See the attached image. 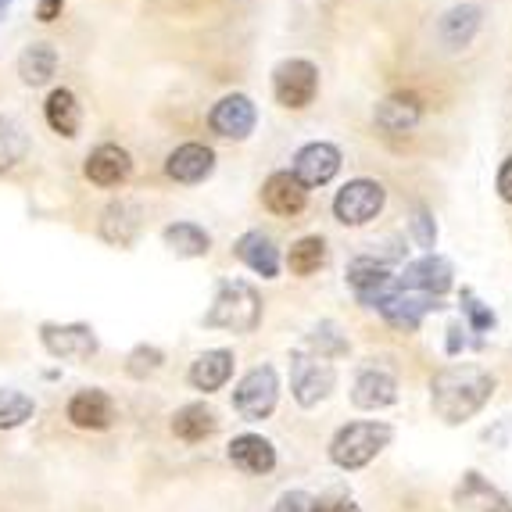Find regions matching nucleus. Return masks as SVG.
I'll return each mask as SVG.
<instances>
[{
	"mask_svg": "<svg viewBox=\"0 0 512 512\" xmlns=\"http://www.w3.org/2000/svg\"><path fill=\"white\" fill-rule=\"evenodd\" d=\"M230 459H233V466H237V470H244V473H269L276 466L273 444L265 441V437H258V434L233 437Z\"/></svg>",
	"mask_w": 512,
	"mask_h": 512,
	"instance_id": "obj_24",
	"label": "nucleus"
},
{
	"mask_svg": "<svg viewBox=\"0 0 512 512\" xmlns=\"http://www.w3.org/2000/svg\"><path fill=\"white\" fill-rule=\"evenodd\" d=\"M54 72H58V51H54V43L36 40L18 54V76H22L26 86H47L54 79Z\"/></svg>",
	"mask_w": 512,
	"mask_h": 512,
	"instance_id": "obj_23",
	"label": "nucleus"
},
{
	"mask_svg": "<svg viewBox=\"0 0 512 512\" xmlns=\"http://www.w3.org/2000/svg\"><path fill=\"white\" fill-rule=\"evenodd\" d=\"M387 441H391V427H384V423H348L333 437L330 459L344 470H359L369 459H376V452Z\"/></svg>",
	"mask_w": 512,
	"mask_h": 512,
	"instance_id": "obj_3",
	"label": "nucleus"
},
{
	"mask_svg": "<svg viewBox=\"0 0 512 512\" xmlns=\"http://www.w3.org/2000/svg\"><path fill=\"white\" fill-rule=\"evenodd\" d=\"M312 512H348V502H312Z\"/></svg>",
	"mask_w": 512,
	"mask_h": 512,
	"instance_id": "obj_40",
	"label": "nucleus"
},
{
	"mask_svg": "<svg viewBox=\"0 0 512 512\" xmlns=\"http://www.w3.org/2000/svg\"><path fill=\"white\" fill-rule=\"evenodd\" d=\"M276 512H312V498L305 491H291V495H283Z\"/></svg>",
	"mask_w": 512,
	"mask_h": 512,
	"instance_id": "obj_36",
	"label": "nucleus"
},
{
	"mask_svg": "<svg viewBox=\"0 0 512 512\" xmlns=\"http://www.w3.org/2000/svg\"><path fill=\"white\" fill-rule=\"evenodd\" d=\"M40 337H43V348L51 351L54 359H90L97 351V337L86 323H69V326L43 323Z\"/></svg>",
	"mask_w": 512,
	"mask_h": 512,
	"instance_id": "obj_13",
	"label": "nucleus"
},
{
	"mask_svg": "<svg viewBox=\"0 0 512 512\" xmlns=\"http://www.w3.org/2000/svg\"><path fill=\"white\" fill-rule=\"evenodd\" d=\"M29 154V133L26 126L11 115H0V172H11L15 165L26 162Z\"/></svg>",
	"mask_w": 512,
	"mask_h": 512,
	"instance_id": "obj_30",
	"label": "nucleus"
},
{
	"mask_svg": "<svg viewBox=\"0 0 512 512\" xmlns=\"http://www.w3.org/2000/svg\"><path fill=\"white\" fill-rule=\"evenodd\" d=\"M376 308H380V316L391 326H398V330H416L419 319L437 305H434V298H419V294H412V291H394Z\"/></svg>",
	"mask_w": 512,
	"mask_h": 512,
	"instance_id": "obj_22",
	"label": "nucleus"
},
{
	"mask_svg": "<svg viewBox=\"0 0 512 512\" xmlns=\"http://www.w3.org/2000/svg\"><path fill=\"white\" fill-rule=\"evenodd\" d=\"M162 240L165 248L180 258H205L208 248H212V237L197 222H172L162 230Z\"/></svg>",
	"mask_w": 512,
	"mask_h": 512,
	"instance_id": "obj_26",
	"label": "nucleus"
},
{
	"mask_svg": "<svg viewBox=\"0 0 512 512\" xmlns=\"http://www.w3.org/2000/svg\"><path fill=\"white\" fill-rule=\"evenodd\" d=\"M480 22H484V11L477 4H455V8H448L437 18V36H441L448 51H462L480 33Z\"/></svg>",
	"mask_w": 512,
	"mask_h": 512,
	"instance_id": "obj_18",
	"label": "nucleus"
},
{
	"mask_svg": "<svg viewBox=\"0 0 512 512\" xmlns=\"http://www.w3.org/2000/svg\"><path fill=\"white\" fill-rule=\"evenodd\" d=\"M83 172L86 180L97 183V187H119V183L129 180V172H133V158L119 144H97L94 151L86 154Z\"/></svg>",
	"mask_w": 512,
	"mask_h": 512,
	"instance_id": "obj_15",
	"label": "nucleus"
},
{
	"mask_svg": "<svg viewBox=\"0 0 512 512\" xmlns=\"http://www.w3.org/2000/svg\"><path fill=\"white\" fill-rule=\"evenodd\" d=\"M258 126V108L248 94H226L208 111V129L222 140H248Z\"/></svg>",
	"mask_w": 512,
	"mask_h": 512,
	"instance_id": "obj_6",
	"label": "nucleus"
},
{
	"mask_svg": "<svg viewBox=\"0 0 512 512\" xmlns=\"http://www.w3.org/2000/svg\"><path fill=\"white\" fill-rule=\"evenodd\" d=\"M233 373V351H205L201 359L190 366V384L197 391H219Z\"/></svg>",
	"mask_w": 512,
	"mask_h": 512,
	"instance_id": "obj_28",
	"label": "nucleus"
},
{
	"mask_svg": "<svg viewBox=\"0 0 512 512\" xmlns=\"http://www.w3.org/2000/svg\"><path fill=\"white\" fill-rule=\"evenodd\" d=\"M262 205L273 215H283V219H294V215L305 212L308 205V187H301L298 176L291 169L273 172L269 180L262 183Z\"/></svg>",
	"mask_w": 512,
	"mask_h": 512,
	"instance_id": "obj_14",
	"label": "nucleus"
},
{
	"mask_svg": "<svg viewBox=\"0 0 512 512\" xmlns=\"http://www.w3.org/2000/svg\"><path fill=\"white\" fill-rule=\"evenodd\" d=\"M215 172V151L208 144H180L165 158V176L176 183H205Z\"/></svg>",
	"mask_w": 512,
	"mask_h": 512,
	"instance_id": "obj_16",
	"label": "nucleus"
},
{
	"mask_svg": "<svg viewBox=\"0 0 512 512\" xmlns=\"http://www.w3.org/2000/svg\"><path fill=\"white\" fill-rule=\"evenodd\" d=\"M215 427H219V419H215V412L208 409V405H183V409L172 416V434L187 444L212 437Z\"/></svg>",
	"mask_w": 512,
	"mask_h": 512,
	"instance_id": "obj_29",
	"label": "nucleus"
},
{
	"mask_svg": "<svg viewBox=\"0 0 512 512\" xmlns=\"http://www.w3.org/2000/svg\"><path fill=\"white\" fill-rule=\"evenodd\" d=\"M258 323H262V298L255 287L248 280H222L205 316L208 330L251 333L258 330Z\"/></svg>",
	"mask_w": 512,
	"mask_h": 512,
	"instance_id": "obj_2",
	"label": "nucleus"
},
{
	"mask_svg": "<svg viewBox=\"0 0 512 512\" xmlns=\"http://www.w3.org/2000/svg\"><path fill=\"white\" fill-rule=\"evenodd\" d=\"M387 190L380 180H369V176H359V180H348L337 197H333V215L344 226H366L376 215L384 212Z\"/></svg>",
	"mask_w": 512,
	"mask_h": 512,
	"instance_id": "obj_4",
	"label": "nucleus"
},
{
	"mask_svg": "<svg viewBox=\"0 0 512 512\" xmlns=\"http://www.w3.org/2000/svg\"><path fill=\"white\" fill-rule=\"evenodd\" d=\"M140 226H144V212H140L137 201H126V197L111 201L101 212V237L115 248H129L137 240Z\"/></svg>",
	"mask_w": 512,
	"mask_h": 512,
	"instance_id": "obj_17",
	"label": "nucleus"
},
{
	"mask_svg": "<svg viewBox=\"0 0 512 512\" xmlns=\"http://www.w3.org/2000/svg\"><path fill=\"white\" fill-rule=\"evenodd\" d=\"M462 312L470 316L473 330H491V326H495V312L484 308V301H480L473 291H462Z\"/></svg>",
	"mask_w": 512,
	"mask_h": 512,
	"instance_id": "obj_33",
	"label": "nucleus"
},
{
	"mask_svg": "<svg viewBox=\"0 0 512 512\" xmlns=\"http://www.w3.org/2000/svg\"><path fill=\"white\" fill-rule=\"evenodd\" d=\"M498 194H502V201L512 205V154L502 162V169H498Z\"/></svg>",
	"mask_w": 512,
	"mask_h": 512,
	"instance_id": "obj_38",
	"label": "nucleus"
},
{
	"mask_svg": "<svg viewBox=\"0 0 512 512\" xmlns=\"http://www.w3.org/2000/svg\"><path fill=\"white\" fill-rule=\"evenodd\" d=\"M495 391V376L484 373L477 366H448L434 376V412L444 423H466L470 416H477L487 405Z\"/></svg>",
	"mask_w": 512,
	"mask_h": 512,
	"instance_id": "obj_1",
	"label": "nucleus"
},
{
	"mask_svg": "<svg viewBox=\"0 0 512 512\" xmlns=\"http://www.w3.org/2000/svg\"><path fill=\"white\" fill-rule=\"evenodd\" d=\"M287 265L294 276H312L326 265V240L323 237H301L287 251Z\"/></svg>",
	"mask_w": 512,
	"mask_h": 512,
	"instance_id": "obj_31",
	"label": "nucleus"
},
{
	"mask_svg": "<svg viewBox=\"0 0 512 512\" xmlns=\"http://www.w3.org/2000/svg\"><path fill=\"white\" fill-rule=\"evenodd\" d=\"M276 394H280L276 369L258 366V369H251L244 380H240L237 394H233V409L248 419V423H258V419H265L269 412L276 409Z\"/></svg>",
	"mask_w": 512,
	"mask_h": 512,
	"instance_id": "obj_7",
	"label": "nucleus"
},
{
	"mask_svg": "<svg viewBox=\"0 0 512 512\" xmlns=\"http://www.w3.org/2000/svg\"><path fill=\"white\" fill-rule=\"evenodd\" d=\"M33 398L22 391H0V430H11L33 416Z\"/></svg>",
	"mask_w": 512,
	"mask_h": 512,
	"instance_id": "obj_32",
	"label": "nucleus"
},
{
	"mask_svg": "<svg viewBox=\"0 0 512 512\" xmlns=\"http://www.w3.org/2000/svg\"><path fill=\"white\" fill-rule=\"evenodd\" d=\"M448 333H452V337H448V351H452V355H459V348H466V337H459V333H462V326L455 323Z\"/></svg>",
	"mask_w": 512,
	"mask_h": 512,
	"instance_id": "obj_39",
	"label": "nucleus"
},
{
	"mask_svg": "<svg viewBox=\"0 0 512 512\" xmlns=\"http://www.w3.org/2000/svg\"><path fill=\"white\" fill-rule=\"evenodd\" d=\"M233 255L248 265V269H255L262 280H276V276H280V251H276L269 233L248 230L237 244H233Z\"/></svg>",
	"mask_w": 512,
	"mask_h": 512,
	"instance_id": "obj_19",
	"label": "nucleus"
},
{
	"mask_svg": "<svg viewBox=\"0 0 512 512\" xmlns=\"http://www.w3.org/2000/svg\"><path fill=\"white\" fill-rule=\"evenodd\" d=\"M43 119H47V126H51L58 137L72 140L79 133V126H83V108H79V97L72 94L69 86H58V90H51V97L43 101Z\"/></svg>",
	"mask_w": 512,
	"mask_h": 512,
	"instance_id": "obj_21",
	"label": "nucleus"
},
{
	"mask_svg": "<svg viewBox=\"0 0 512 512\" xmlns=\"http://www.w3.org/2000/svg\"><path fill=\"white\" fill-rule=\"evenodd\" d=\"M373 122L380 133H387V137H409L412 129L423 122V101H419V94H412V90L391 94L376 104Z\"/></svg>",
	"mask_w": 512,
	"mask_h": 512,
	"instance_id": "obj_9",
	"label": "nucleus"
},
{
	"mask_svg": "<svg viewBox=\"0 0 512 512\" xmlns=\"http://www.w3.org/2000/svg\"><path fill=\"white\" fill-rule=\"evenodd\" d=\"M333 384H337V373H333V366L323 355H319V359H312V355H294V398H298L305 409L323 402L326 394L333 391Z\"/></svg>",
	"mask_w": 512,
	"mask_h": 512,
	"instance_id": "obj_12",
	"label": "nucleus"
},
{
	"mask_svg": "<svg viewBox=\"0 0 512 512\" xmlns=\"http://www.w3.org/2000/svg\"><path fill=\"white\" fill-rule=\"evenodd\" d=\"M455 502L466 505V509H477V512H512L509 498L498 495L495 487L487 484L480 473H466L462 487L455 491Z\"/></svg>",
	"mask_w": 512,
	"mask_h": 512,
	"instance_id": "obj_27",
	"label": "nucleus"
},
{
	"mask_svg": "<svg viewBox=\"0 0 512 512\" xmlns=\"http://www.w3.org/2000/svg\"><path fill=\"white\" fill-rule=\"evenodd\" d=\"M319 69L308 58H287L273 69V97L280 108L301 111L316 101Z\"/></svg>",
	"mask_w": 512,
	"mask_h": 512,
	"instance_id": "obj_5",
	"label": "nucleus"
},
{
	"mask_svg": "<svg viewBox=\"0 0 512 512\" xmlns=\"http://www.w3.org/2000/svg\"><path fill=\"white\" fill-rule=\"evenodd\" d=\"M394 398H398V384H394L391 373H380V369H366L355 380V394H351V402L359 409H384Z\"/></svg>",
	"mask_w": 512,
	"mask_h": 512,
	"instance_id": "obj_25",
	"label": "nucleus"
},
{
	"mask_svg": "<svg viewBox=\"0 0 512 512\" xmlns=\"http://www.w3.org/2000/svg\"><path fill=\"white\" fill-rule=\"evenodd\" d=\"M348 283H351V291L359 294L362 305H369V308H376L387 294L398 291V276H394L384 262H376V258H355V262L348 265Z\"/></svg>",
	"mask_w": 512,
	"mask_h": 512,
	"instance_id": "obj_10",
	"label": "nucleus"
},
{
	"mask_svg": "<svg viewBox=\"0 0 512 512\" xmlns=\"http://www.w3.org/2000/svg\"><path fill=\"white\" fill-rule=\"evenodd\" d=\"M412 237H416L419 248H427V255H434V244H437V226H434V215L427 208H419L412 215Z\"/></svg>",
	"mask_w": 512,
	"mask_h": 512,
	"instance_id": "obj_34",
	"label": "nucleus"
},
{
	"mask_svg": "<svg viewBox=\"0 0 512 512\" xmlns=\"http://www.w3.org/2000/svg\"><path fill=\"white\" fill-rule=\"evenodd\" d=\"M61 8H65V0H40V4H36V22L51 26L54 18H61Z\"/></svg>",
	"mask_w": 512,
	"mask_h": 512,
	"instance_id": "obj_37",
	"label": "nucleus"
},
{
	"mask_svg": "<svg viewBox=\"0 0 512 512\" xmlns=\"http://www.w3.org/2000/svg\"><path fill=\"white\" fill-rule=\"evenodd\" d=\"M69 419L79 430H108L115 423V402L97 387H86L69 402Z\"/></svg>",
	"mask_w": 512,
	"mask_h": 512,
	"instance_id": "obj_20",
	"label": "nucleus"
},
{
	"mask_svg": "<svg viewBox=\"0 0 512 512\" xmlns=\"http://www.w3.org/2000/svg\"><path fill=\"white\" fill-rule=\"evenodd\" d=\"M398 291H412V294H444L452 291V262L441 255H423L416 262L405 265V273L398 276Z\"/></svg>",
	"mask_w": 512,
	"mask_h": 512,
	"instance_id": "obj_11",
	"label": "nucleus"
},
{
	"mask_svg": "<svg viewBox=\"0 0 512 512\" xmlns=\"http://www.w3.org/2000/svg\"><path fill=\"white\" fill-rule=\"evenodd\" d=\"M344 165V154L337 144H330V140H312V144H305L298 154H294V176H298L301 187H326V183L341 172Z\"/></svg>",
	"mask_w": 512,
	"mask_h": 512,
	"instance_id": "obj_8",
	"label": "nucleus"
},
{
	"mask_svg": "<svg viewBox=\"0 0 512 512\" xmlns=\"http://www.w3.org/2000/svg\"><path fill=\"white\" fill-rule=\"evenodd\" d=\"M165 362V355L158 348H147V344H140L133 355H129V376H147V373H154V369L162 366Z\"/></svg>",
	"mask_w": 512,
	"mask_h": 512,
	"instance_id": "obj_35",
	"label": "nucleus"
},
{
	"mask_svg": "<svg viewBox=\"0 0 512 512\" xmlns=\"http://www.w3.org/2000/svg\"><path fill=\"white\" fill-rule=\"evenodd\" d=\"M8 8H11V0H0V18L8 15Z\"/></svg>",
	"mask_w": 512,
	"mask_h": 512,
	"instance_id": "obj_41",
	"label": "nucleus"
}]
</instances>
